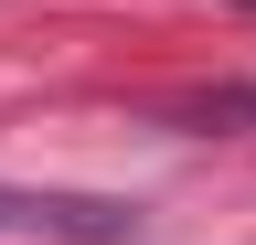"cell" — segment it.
Listing matches in <instances>:
<instances>
[{
    "mask_svg": "<svg viewBox=\"0 0 256 245\" xmlns=\"http://www.w3.org/2000/svg\"><path fill=\"white\" fill-rule=\"evenodd\" d=\"M235 11H256V0H235Z\"/></svg>",
    "mask_w": 256,
    "mask_h": 245,
    "instance_id": "cell-2",
    "label": "cell"
},
{
    "mask_svg": "<svg viewBox=\"0 0 256 245\" xmlns=\"http://www.w3.org/2000/svg\"><path fill=\"white\" fill-rule=\"evenodd\" d=\"M0 235L11 245H128L139 213L96 203V192H11V181H0Z\"/></svg>",
    "mask_w": 256,
    "mask_h": 245,
    "instance_id": "cell-1",
    "label": "cell"
}]
</instances>
